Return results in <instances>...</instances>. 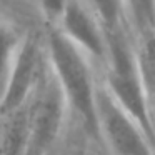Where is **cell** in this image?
I'll list each match as a JSON object with an SVG mask.
<instances>
[{
	"label": "cell",
	"instance_id": "obj_1",
	"mask_svg": "<svg viewBox=\"0 0 155 155\" xmlns=\"http://www.w3.org/2000/svg\"><path fill=\"white\" fill-rule=\"evenodd\" d=\"M44 40L48 64L67 98L68 110L78 118L88 137L100 140L97 117L98 84L94 78L92 60L55 27H47Z\"/></svg>",
	"mask_w": 155,
	"mask_h": 155
},
{
	"label": "cell",
	"instance_id": "obj_2",
	"mask_svg": "<svg viewBox=\"0 0 155 155\" xmlns=\"http://www.w3.org/2000/svg\"><path fill=\"white\" fill-rule=\"evenodd\" d=\"M107 34L105 78L102 82L125 112L137 120L155 145V122L147 90L140 77L137 50L128 40L125 27Z\"/></svg>",
	"mask_w": 155,
	"mask_h": 155
},
{
	"label": "cell",
	"instance_id": "obj_3",
	"mask_svg": "<svg viewBox=\"0 0 155 155\" xmlns=\"http://www.w3.org/2000/svg\"><path fill=\"white\" fill-rule=\"evenodd\" d=\"M68 112L67 98L47 62L37 88L28 98L30 138L27 155H54Z\"/></svg>",
	"mask_w": 155,
	"mask_h": 155
},
{
	"label": "cell",
	"instance_id": "obj_4",
	"mask_svg": "<svg viewBox=\"0 0 155 155\" xmlns=\"http://www.w3.org/2000/svg\"><path fill=\"white\" fill-rule=\"evenodd\" d=\"M97 117L100 142L112 155H155L150 137L102 84L97 92Z\"/></svg>",
	"mask_w": 155,
	"mask_h": 155
},
{
	"label": "cell",
	"instance_id": "obj_5",
	"mask_svg": "<svg viewBox=\"0 0 155 155\" xmlns=\"http://www.w3.org/2000/svg\"><path fill=\"white\" fill-rule=\"evenodd\" d=\"M47 62L44 35L25 34L5 92L0 98V115L14 112L15 108L27 104L44 75Z\"/></svg>",
	"mask_w": 155,
	"mask_h": 155
},
{
	"label": "cell",
	"instance_id": "obj_6",
	"mask_svg": "<svg viewBox=\"0 0 155 155\" xmlns=\"http://www.w3.org/2000/svg\"><path fill=\"white\" fill-rule=\"evenodd\" d=\"M55 28L62 32L90 60H107V34L87 0H68L65 14Z\"/></svg>",
	"mask_w": 155,
	"mask_h": 155
},
{
	"label": "cell",
	"instance_id": "obj_7",
	"mask_svg": "<svg viewBox=\"0 0 155 155\" xmlns=\"http://www.w3.org/2000/svg\"><path fill=\"white\" fill-rule=\"evenodd\" d=\"M0 117V155H27L30 138L28 102Z\"/></svg>",
	"mask_w": 155,
	"mask_h": 155
},
{
	"label": "cell",
	"instance_id": "obj_8",
	"mask_svg": "<svg viewBox=\"0 0 155 155\" xmlns=\"http://www.w3.org/2000/svg\"><path fill=\"white\" fill-rule=\"evenodd\" d=\"M25 34H20L14 25L0 18V98L5 92L15 57L24 42Z\"/></svg>",
	"mask_w": 155,
	"mask_h": 155
},
{
	"label": "cell",
	"instance_id": "obj_9",
	"mask_svg": "<svg viewBox=\"0 0 155 155\" xmlns=\"http://www.w3.org/2000/svg\"><path fill=\"white\" fill-rule=\"evenodd\" d=\"M137 50V62L143 87L147 90L148 100H155V32L142 37V42Z\"/></svg>",
	"mask_w": 155,
	"mask_h": 155
},
{
	"label": "cell",
	"instance_id": "obj_10",
	"mask_svg": "<svg viewBox=\"0 0 155 155\" xmlns=\"http://www.w3.org/2000/svg\"><path fill=\"white\" fill-rule=\"evenodd\" d=\"M127 22L138 32L148 35L155 32V0H125Z\"/></svg>",
	"mask_w": 155,
	"mask_h": 155
},
{
	"label": "cell",
	"instance_id": "obj_11",
	"mask_svg": "<svg viewBox=\"0 0 155 155\" xmlns=\"http://www.w3.org/2000/svg\"><path fill=\"white\" fill-rule=\"evenodd\" d=\"M87 4L98 17L105 32L125 27L127 22L125 0H87Z\"/></svg>",
	"mask_w": 155,
	"mask_h": 155
},
{
	"label": "cell",
	"instance_id": "obj_12",
	"mask_svg": "<svg viewBox=\"0 0 155 155\" xmlns=\"http://www.w3.org/2000/svg\"><path fill=\"white\" fill-rule=\"evenodd\" d=\"M68 0H37V7L40 10L47 27H57L65 14Z\"/></svg>",
	"mask_w": 155,
	"mask_h": 155
},
{
	"label": "cell",
	"instance_id": "obj_13",
	"mask_svg": "<svg viewBox=\"0 0 155 155\" xmlns=\"http://www.w3.org/2000/svg\"><path fill=\"white\" fill-rule=\"evenodd\" d=\"M152 114H153V122H155V100L152 102Z\"/></svg>",
	"mask_w": 155,
	"mask_h": 155
}]
</instances>
